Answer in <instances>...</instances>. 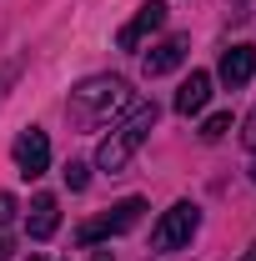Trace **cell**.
<instances>
[{
	"label": "cell",
	"instance_id": "obj_4",
	"mask_svg": "<svg viewBox=\"0 0 256 261\" xmlns=\"http://www.w3.org/2000/svg\"><path fill=\"white\" fill-rule=\"evenodd\" d=\"M141 211H146V201H141V196H126V201H116L111 211L91 216V221L75 231V236H81V246H96V241H106V236H121V231H131L136 221H141Z\"/></svg>",
	"mask_w": 256,
	"mask_h": 261
},
{
	"label": "cell",
	"instance_id": "obj_7",
	"mask_svg": "<svg viewBox=\"0 0 256 261\" xmlns=\"http://www.w3.org/2000/svg\"><path fill=\"white\" fill-rule=\"evenodd\" d=\"M56 226H61V201L40 191V196L31 201V211H25V231H31V241H50Z\"/></svg>",
	"mask_w": 256,
	"mask_h": 261
},
{
	"label": "cell",
	"instance_id": "obj_14",
	"mask_svg": "<svg viewBox=\"0 0 256 261\" xmlns=\"http://www.w3.org/2000/svg\"><path fill=\"white\" fill-rule=\"evenodd\" d=\"M241 141H246V146H251V151H256V111H251V116H246V126H241Z\"/></svg>",
	"mask_w": 256,
	"mask_h": 261
},
{
	"label": "cell",
	"instance_id": "obj_12",
	"mask_svg": "<svg viewBox=\"0 0 256 261\" xmlns=\"http://www.w3.org/2000/svg\"><path fill=\"white\" fill-rule=\"evenodd\" d=\"M86 181H91V166H81V161L65 166V186H70V191H86Z\"/></svg>",
	"mask_w": 256,
	"mask_h": 261
},
{
	"label": "cell",
	"instance_id": "obj_16",
	"mask_svg": "<svg viewBox=\"0 0 256 261\" xmlns=\"http://www.w3.org/2000/svg\"><path fill=\"white\" fill-rule=\"evenodd\" d=\"M5 251H10V246H5V241H0V261H5Z\"/></svg>",
	"mask_w": 256,
	"mask_h": 261
},
{
	"label": "cell",
	"instance_id": "obj_9",
	"mask_svg": "<svg viewBox=\"0 0 256 261\" xmlns=\"http://www.w3.org/2000/svg\"><path fill=\"white\" fill-rule=\"evenodd\" d=\"M181 61H186V35H166L161 45H151V56H146V75L151 81L156 75H171Z\"/></svg>",
	"mask_w": 256,
	"mask_h": 261
},
{
	"label": "cell",
	"instance_id": "obj_10",
	"mask_svg": "<svg viewBox=\"0 0 256 261\" xmlns=\"http://www.w3.org/2000/svg\"><path fill=\"white\" fill-rule=\"evenodd\" d=\"M206 100H211V75H206V70H191V81L176 91V116H196V111H206Z\"/></svg>",
	"mask_w": 256,
	"mask_h": 261
},
{
	"label": "cell",
	"instance_id": "obj_8",
	"mask_svg": "<svg viewBox=\"0 0 256 261\" xmlns=\"http://www.w3.org/2000/svg\"><path fill=\"white\" fill-rule=\"evenodd\" d=\"M216 75H221L231 91L246 86L256 75V45H231V50H221V70H216Z\"/></svg>",
	"mask_w": 256,
	"mask_h": 261
},
{
	"label": "cell",
	"instance_id": "obj_19",
	"mask_svg": "<svg viewBox=\"0 0 256 261\" xmlns=\"http://www.w3.org/2000/svg\"><path fill=\"white\" fill-rule=\"evenodd\" d=\"M251 181H256V161H251Z\"/></svg>",
	"mask_w": 256,
	"mask_h": 261
},
{
	"label": "cell",
	"instance_id": "obj_3",
	"mask_svg": "<svg viewBox=\"0 0 256 261\" xmlns=\"http://www.w3.org/2000/svg\"><path fill=\"white\" fill-rule=\"evenodd\" d=\"M196 231H201L196 201H176V206L156 221V231H151V251H181V246H191Z\"/></svg>",
	"mask_w": 256,
	"mask_h": 261
},
{
	"label": "cell",
	"instance_id": "obj_2",
	"mask_svg": "<svg viewBox=\"0 0 256 261\" xmlns=\"http://www.w3.org/2000/svg\"><path fill=\"white\" fill-rule=\"evenodd\" d=\"M156 121H161L156 100H141V106H131V116H126L116 130H111L100 146H96V166H100V171H111V176H116V171H126L131 156L141 151V141L156 130Z\"/></svg>",
	"mask_w": 256,
	"mask_h": 261
},
{
	"label": "cell",
	"instance_id": "obj_13",
	"mask_svg": "<svg viewBox=\"0 0 256 261\" xmlns=\"http://www.w3.org/2000/svg\"><path fill=\"white\" fill-rule=\"evenodd\" d=\"M15 211H20V206H15V196L0 191V226H10V221H15Z\"/></svg>",
	"mask_w": 256,
	"mask_h": 261
},
{
	"label": "cell",
	"instance_id": "obj_17",
	"mask_svg": "<svg viewBox=\"0 0 256 261\" xmlns=\"http://www.w3.org/2000/svg\"><path fill=\"white\" fill-rule=\"evenodd\" d=\"M91 261H111V256H106V251H100V256H91Z\"/></svg>",
	"mask_w": 256,
	"mask_h": 261
},
{
	"label": "cell",
	"instance_id": "obj_6",
	"mask_svg": "<svg viewBox=\"0 0 256 261\" xmlns=\"http://www.w3.org/2000/svg\"><path fill=\"white\" fill-rule=\"evenodd\" d=\"M161 25H166V5L151 0V5H141V10H136V20H131V25H121L116 45H121V50H141V40H146V35H156Z\"/></svg>",
	"mask_w": 256,
	"mask_h": 261
},
{
	"label": "cell",
	"instance_id": "obj_18",
	"mask_svg": "<svg viewBox=\"0 0 256 261\" xmlns=\"http://www.w3.org/2000/svg\"><path fill=\"white\" fill-rule=\"evenodd\" d=\"M25 261H45V256H35V251H31V256H25Z\"/></svg>",
	"mask_w": 256,
	"mask_h": 261
},
{
	"label": "cell",
	"instance_id": "obj_5",
	"mask_svg": "<svg viewBox=\"0 0 256 261\" xmlns=\"http://www.w3.org/2000/svg\"><path fill=\"white\" fill-rule=\"evenodd\" d=\"M45 166H50V136L40 126L20 130V136H15V171H20L25 181H35V176H45Z\"/></svg>",
	"mask_w": 256,
	"mask_h": 261
},
{
	"label": "cell",
	"instance_id": "obj_15",
	"mask_svg": "<svg viewBox=\"0 0 256 261\" xmlns=\"http://www.w3.org/2000/svg\"><path fill=\"white\" fill-rule=\"evenodd\" d=\"M241 261H256V241H251V251H241Z\"/></svg>",
	"mask_w": 256,
	"mask_h": 261
},
{
	"label": "cell",
	"instance_id": "obj_11",
	"mask_svg": "<svg viewBox=\"0 0 256 261\" xmlns=\"http://www.w3.org/2000/svg\"><path fill=\"white\" fill-rule=\"evenodd\" d=\"M226 130H231V111H216V116H206V126H201V141H221Z\"/></svg>",
	"mask_w": 256,
	"mask_h": 261
},
{
	"label": "cell",
	"instance_id": "obj_1",
	"mask_svg": "<svg viewBox=\"0 0 256 261\" xmlns=\"http://www.w3.org/2000/svg\"><path fill=\"white\" fill-rule=\"evenodd\" d=\"M126 106H131V86L121 75H91V81H81L70 91V100H65V111H70L75 126H100V121H111Z\"/></svg>",
	"mask_w": 256,
	"mask_h": 261
}]
</instances>
